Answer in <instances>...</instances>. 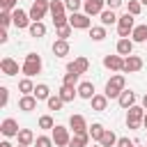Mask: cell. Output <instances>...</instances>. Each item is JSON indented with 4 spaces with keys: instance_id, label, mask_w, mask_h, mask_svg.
<instances>
[{
    "instance_id": "52",
    "label": "cell",
    "mask_w": 147,
    "mask_h": 147,
    "mask_svg": "<svg viewBox=\"0 0 147 147\" xmlns=\"http://www.w3.org/2000/svg\"><path fill=\"white\" fill-rule=\"evenodd\" d=\"M18 147H23V145H18Z\"/></svg>"
},
{
    "instance_id": "42",
    "label": "cell",
    "mask_w": 147,
    "mask_h": 147,
    "mask_svg": "<svg viewBox=\"0 0 147 147\" xmlns=\"http://www.w3.org/2000/svg\"><path fill=\"white\" fill-rule=\"evenodd\" d=\"M0 23H2V28L11 25V23H14V21H11V11H2V14H0Z\"/></svg>"
},
{
    "instance_id": "10",
    "label": "cell",
    "mask_w": 147,
    "mask_h": 147,
    "mask_svg": "<svg viewBox=\"0 0 147 147\" xmlns=\"http://www.w3.org/2000/svg\"><path fill=\"white\" fill-rule=\"evenodd\" d=\"M11 21H14V25H16L18 30H23V28H30V25H32V23H30V21H32V18H30V14H25L23 9H14V11H11Z\"/></svg>"
},
{
    "instance_id": "44",
    "label": "cell",
    "mask_w": 147,
    "mask_h": 147,
    "mask_svg": "<svg viewBox=\"0 0 147 147\" xmlns=\"http://www.w3.org/2000/svg\"><path fill=\"white\" fill-rule=\"evenodd\" d=\"M124 5V0H106V7L108 9H117V7H122Z\"/></svg>"
},
{
    "instance_id": "24",
    "label": "cell",
    "mask_w": 147,
    "mask_h": 147,
    "mask_svg": "<svg viewBox=\"0 0 147 147\" xmlns=\"http://www.w3.org/2000/svg\"><path fill=\"white\" fill-rule=\"evenodd\" d=\"M90 145V133H74L69 140V147H87Z\"/></svg>"
},
{
    "instance_id": "29",
    "label": "cell",
    "mask_w": 147,
    "mask_h": 147,
    "mask_svg": "<svg viewBox=\"0 0 147 147\" xmlns=\"http://www.w3.org/2000/svg\"><path fill=\"white\" fill-rule=\"evenodd\" d=\"M48 96H51L48 85H46V83H39V85L34 87V99H37V101H48Z\"/></svg>"
},
{
    "instance_id": "6",
    "label": "cell",
    "mask_w": 147,
    "mask_h": 147,
    "mask_svg": "<svg viewBox=\"0 0 147 147\" xmlns=\"http://www.w3.org/2000/svg\"><path fill=\"white\" fill-rule=\"evenodd\" d=\"M48 9H51V0H34L28 14H30L32 23H37V21H41V18L46 16V11H48Z\"/></svg>"
},
{
    "instance_id": "21",
    "label": "cell",
    "mask_w": 147,
    "mask_h": 147,
    "mask_svg": "<svg viewBox=\"0 0 147 147\" xmlns=\"http://www.w3.org/2000/svg\"><path fill=\"white\" fill-rule=\"evenodd\" d=\"M131 53H133V41H131V39H119V41H117V55L129 57Z\"/></svg>"
},
{
    "instance_id": "49",
    "label": "cell",
    "mask_w": 147,
    "mask_h": 147,
    "mask_svg": "<svg viewBox=\"0 0 147 147\" xmlns=\"http://www.w3.org/2000/svg\"><path fill=\"white\" fill-rule=\"evenodd\" d=\"M142 126L147 129V113H145V119H142Z\"/></svg>"
},
{
    "instance_id": "46",
    "label": "cell",
    "mask_w": 147,
    "mask_h": 147,
    "mask_svg": "<svg viewBox=\"0 0 147 147\" xmlns=\"http://www.w3.org/2000/svg\"><path fill=\"white\" fill-rule=\"evenodd\" d=\"M7 39H9V34H7V30L2 28V30H0V44H5Z\"/></svg>"
},
{
    "instance_id": "18",
    "label": "cell",
    "mask_w": 147,
    "mask_h": 147,
    "mask_svg": "<svg viewBox=\"0 0 147 147\" xmlns=\"http://www.w3.org/2000/svg\"><path fill=\"white\" fill-rule=\"evenodd\" d=\"M18 108H21L23 113L34 110V108H37V99H34V94H23V96H21V101H18Z\"/></svg>"
},
{
    "instance_id": "9",
    "label": "cell",
    "mask_w": 147,
    "mask_h": 147,
    "mask_svg": "<svg viewBox=\"0 0 147 147\" xmlns=\"http://www.w3.org/2000/svg\"><path fill=\"white\" fill-rule=\"evenodd\" d=\"M69 129L74 133H90V126H87V122H85L83 115H71L69 117Z\"/></svg>"
},
{
    "instance_id": "8",
    "label": "cell",
    "mask_w": 147,
    "mask_h": 147,
    "mask_svg": "<svg viewBox=\"0 0 147 147\" xmlns=\"http://www.w3.org/2000/svg\"><path fill=\"white\" fill-rule=\"evenodd\" d=\"M69 25H71L74 30H90L92 21H90V16H87V14L76 11V14H71V16H69Z\"/></svg>"
},
{
    "instance_id": "54",
    "label": "cell",
    "mask_w": 147,
    "mask_h": 147,
    "mask_svg": "<svg viewBox=\"0 0 147 147\" xmlns=\"http://www.w3.org/2000/svg\"><path fill=\"white\" fill-rule=\"evenodd\" d=\"M133 147H136V145H133Z\"/></svg>"
},
{
    "instance_id": "27",
    "label": "cell",
    "mask_w": 147,
    "mask_h": 147,
    "mask_svg": "<svg viewBox=\"0 0 147 147\" xmlns=\"http://www.w3.org/2000/svg\"><path fill=\"white\" fill-rule=\"evenodd\" d=\"M106 108H108V96H106V94H94V96H92V110L101 113V110H106Z\"/></svg>"
},
{
    "instance_id": "17",
    "label": "cell",
    "mask_w": 147,
    "mask_h": 147,
    "mask_svg": "<svg viewBox=\"0 0 147 147\" xmlns=\"http://www.w3.org/2000/svg\"><path fill=\"white\" fill-rule=\"evenodd\" d=\"M131 41H133V44H145V41H147V23L133 28V32H131Z\"/></svg>"
},
{
    "instance_id": "40",
    "label": "cell",
    "mask_w": 147,
    "mask_h": 147,
    "mask_svg": "<svg viewBox=\"0 0 147 147\" xmlns=\"http://www.w3.org/2000/svg\"><path fill=\"white\" fill-rule=\"evenodd\" d=\"M34 147H53V138H48V136H39V138L34 140Z\"/></svg>"
},
{
    "instance_id": "25",
    "label": "cell",
    "mask_w": 147,
    "mask_h": 147,
    "mask_svg": "<svg viewBox=\"0 0 147 147\" xmlns=\"http://www.w3.org/2000/svg\"><path fill=\"white\" fill-rule=\"evenodd\" d=\"M99 16H101V25H103V28H106V25H113V23L119 21V16L115 14V9H103Z\"/></svg>"
},
{
    "instance_id": "5",
    "label": "cell",
    "mask_w": 147,
    "mask_h": 147,
    "mask_svg": "<svg viewBox=\"0 0 147 147\" xmlns=\"http://www.w3.org/2000/svg\"><path fill=\"white\" fill-rule=\"evenodd\" d=\"M142 119H145V108L142 106H131L126 110V126L129 129H140Z\"/></svg>"
},
{
    "instance_id": "33",
    "label": "cell",
    "mask_w": 147,
    "mask_h": 147,
    "mask_svg": "<svg viewBox=\"0 0 147 147\" xmlns=\"http://www.w3.org/2000/svg\"><path fill=\"white\" fill-rule=\"evenodd\" d=\"M103 133H106V129H103V126H101L99 122H94V124L90 126V136H92V140H96V142H99Z\"/></svg>"
},
{
    "instance_id": "19",
    "label": "cell",
    "mask_w": 147,
    "mask_h": 147,
    "mask_svg": "<svg viewBox=\"0 0 147 147\" xmlns=\"http://www.w3.org/2000/svg\"><path fill=\"white\" fill-rule=\"evenodd\" d=\"M117 103L122 106V108H131V106H136V94L131 92V90H124L122 94H119V99H117Z\"/></svg>"
},
{
    "instance_id": "35",
    "label": "cell",
    "mask_w": 147,
    "mask_h": 147,
    "mask_svg": "<svg viewBox=\"0 0 147 147\" xmlns=\"http://www.w3.org/2000/svg\"><path fill=\"white\" fill-rule=\"evenodd\" d=\"M46 103H48V110H60V108L64 106V101L60 99V94H55V96H48V101H46Z\"/></svg>"
},
{
    "instance_id": "13",
    "label": "cell",
    "mask_w": 147,
    "mask_h": 147,
    "mask_svg": "<svg viewBox=\"0 0 147 147\" xmlns=\"http://www.w3.org/2000/svg\"><path fill=\"white\" fill-rule=\"evenodd\" d=\"M103 67L110 71H122L124 69V57L122 55H106L103 57Z\"/></svg>"
},
{
    "instance_id": "7",
    "label": "cell",
    "mask_w": 147,
    "mask_h": 147,
    "mask_svg": "<svg viewBox=\"0 0 147 147\" xmlns=\"http://www.w3.org/2000/svg\"><path fill=\"white\" fill-rule=\"evenodd\" d=\"M69 140H71L69 129L55 124V129H53V142H55V147H69Z\"/></svg>"
},
{
    "instance_id": "2",
    "label": "cell",
    "mask_w": 147,
    "mask_h": 147,
    "mask_svg": "<svg viewBox=\"0 0 147 147\" xmlns=\"http://www.w3.org/2000/svg\"><path fill=\"white\" fill-rule=\"evenodd\" d=\"M64 0H51V16H53V23L55 28H62V25H69V18L64 14Z\"/></svg>"
},
{
    "instance_id": "12",
    "label": "cell",
    "mask_w": 147,
    "mask_h": 147,
    "mask_svg": "<svg viewBox=\"0 0 147 147\" xmlns=\"http://www.w3.org/2000/svg\"><path fill=\"white\" fill-rule=\"evenodd\" d=\"M87 69H90V62H87V57H83V55H80V57H76L74 62H69V64H67V71L78 74V76H80V74H85Z\"/></svg>"
},
{
    "instance_id": "37",
    "label": "cell",
    "mask_w": 147,
    "mask_h": 147,
    "mask_svg": "<svg viewBox=\"0 0 147 147\" xmlns=\"http://www.w3.org/2000/svg\"><path fill=\"white\" fill-rule=\"evenodd\" d=\"M39 129H55V122L51 115H41L39 117Z\"/></svg>"
},
{
    "instance_id": "45",
    "label": "cell",
    "mask_w": 147,
    "mask_h": 147,
    "mask_svg": "<svg viewBox=\"0 0 147 147\" xmlns=\"http://www.w3.org/2000/svg\"><path fill=\"white\" fill-rule=\"evenodd\" d=\"M117 147H133V142H131L129 138H119V140H117Z\"/></svg>"
},
{
    "instance_id": "41",
    "label": "cell",
    "mask_w": 147,
    "mask_h": 147,
    "mask_svg": "<svg viewBox=\"0 0 147 147\" xmlns=\"http://www.w3.org/2000/svg\"><path fill=\"white\" fill-rule=\"evenodd\" d=\"M16 2H18V0H0L2 11H14V9H18V7H16Z\"/></svg>"
},
{
    "instance_id": "32",
    "label": "cell",
    "mask_w": 147,
    "mask_h": 147,
    "mask_svg": "<svg viewBox=\"0 0 147 147\" xmlns=\"http://www.w3.org/2000/svg\"><path fill=\"white\" fill-rule=\"evenodd\" d=\"M90 37H92L94 41H103V39H106V28H103V25H94V28H90Z\"/></svg>"
},
{
    "instance_id": "39",
    "label": "cell",
    "mask_w": 147,
    "mask_h": 147,
    "mask_svg": "<svg viewBox=\"0 0 147 147\" xmlns=\"http://www.w3.org/2000/svg\"><path fill=\"white\" fill-rule=\"evenodd\" d=\"M80 5H83V0H64V7H67L71 14H76V11L80 9Z\"/></svg>"
},
{
    "instance_id": "50",
    "label": "cell",
    "mask_w": 147,
    "mask_h": 147,
    "mask_svg": "<svg viewBox=\"0 0 147 147\" xmlns=\"http://www.w3.org/2000/svg\"><path fill=\"white\" fill-rule=\"evenodd\" d=\"M92 147H101V145H99V142H96V145H92Z\"/></svg>"
},
{
    "instance_id": "16",
    "label": "cell",
    "mask_w": 147,
    "mask_h": 147,
    "mask_svg": "<svg viewBox=\"0 0 147 147\" xmlns=\"http://www.w3.org/2000/svg\"><path fill=\"white\" fill-rule=\"evenodd\" d=\"M0 71H2L5 76H16V74H18V62L11 60V57H2V60H0Z\"/></svg>"
},
{
    "instance_id": "26",
    "label": "cell",
    "mask_w": 147,
    "mask_h": 147,
    "mask_svg": "<svg viewBox=\"0 0 147 147\" xmlns=\"http://www.w3.org/2000/svg\"><path fill=\"white\" fill-rule=\"evenodd\" d=\"M78 96H80V99L92 101V96H94V85H92V83H87V80H85V83H80V85H78Z\"/></svg>"
},
{
    "instance_id": "3",
    "label": "cell",
    "mask_w": 147,
    "mask_h": 147,
    "mask_svg": "<svg viewBox=\"0 0 147 147\" xmlns=\"http://www.w3.org/2000/svg\"><path fill=\"white\" fill-rule=\"evenodd\" d=\"M23 74L25 78H32L37 74H41V57L37 53H28L25 60H23Z\"/></svg>"
},
{
    "instance_id": "11",
    "label": "cell",
    "mask_w": 147,
    "mask_h": 147,
    "mask_svg": "<svg viewBox=\"0 0 147 147\" xmlns=\"http://www.w3.org/2000/svg\"><path fill=\"white\" fill-rule=\"evenodd\" d=\"M142 69V57H138V55H129V57H124V74H136V71H140Z\"/></svg>"
},
{
    "instance_id": "14",
    "label": "cell",
    "mask_w": 147,
    "mask_h": 147,
    "mask_svg": "<svg viewBox=\"0 0 147 147\" xmlns=\"http://www.w3.org/2000/svg\"><path fill=\"white\" fill-rule=\"evenodd\" d=\"M0 131H2V136H7V138H11V136H18V122L16 119H11V117H7V119H2V124H0Z\"/></svg>"
},
{
    "instance_id": "20",
    "label": "cell",
    "mask_w": 147,
    "mask_h": 147,
    "mask_svg": "<svg viewBox=\"0 0 147 147\" xmlns=\"http://www.w3.org/2000/svg\"><path fill=\"white\" fill-rule=\"evenodd\" d=\"M53 55H55V57H64V55H69V41H64V39H55V44H53Z\"/></svg>"
},
{
    "instance_id": "34",
    "label": "cell",
    "mask_w": 147,
    "mask_h": 147,
    "mask_svg": "<svg viewBox=\"0 0 147 147\" xmlns=\"http://www.w3.org/2000/svg\"><path fill=\"white\" fill-rule=\"evenodd\" d=\"M140 9H142V2H140V0H129L126 11H129L131 16H138V14H140Z\"/></svg>"
},
{
    "instance_id": "36",
    "label": "cell",
    "mask_w": 147,
    "mask_h": 147,
    "mask_svg": "<svg viewBox=\"0 0 147 147\" xmlns=\"http://www.w3.org/2000/svg\"><path fill=\"white\" fill-rule=\"evenodd\" d=\"M78 74H71V71H67L64 74V78H62V85H71V87H76V83H78Z\"/></svg>"
},
{
    "instance_id": "47",
    "label": "cell",
    "mask_w": 147,
    "mask_h": 147,
    "mask_svg": "<svg viewBox=\"0 0 147 147\" xmlns=\"http://www.w3.org/2000/svg\"><path fill=\"white\" fill-rule=\"evenodd\" d=\"M142 108H145V110H147V94H145V96H142Z\"/></svg>"
},
{
    "instance_id": "43",
    "label": "cell",
    "mask_w": 147,
    "mask_h": 147,
    "mask_svg": "<svg viewBox=\"0 0 147 147\" xmlns=\"http://www.w3.org/2000/svg\"><path fill=\"white\" fill-rule=\"evenodd\" d=\"M7 101H9V90L7 87H0V103H2V108L7 106Z\"/></svg>"
},
{
    "instance_id": "23",
    "label": "cell",
    "mask_w": 147,
    "mask_h": 147,
    "mask_svg": "<svg viewBox=\"0 0 147 147\" xmlns=\"http://www.w3.org/2000/svg\"><path fill=\"white\" fill-rule=\"evenodd\" d=\"M16 138H18V145H23V147H30V145L37 140V138H34V133H32L30 129H21Z\"/></svg>"
},
{
    "instance_id": "28",
    "label": "cell",
    "mask_w": 147,
    "mask_h": 147,
    "mask_svg": "<svg viewBox=\"0 0 147 147\" xmlns=\"http://www.w3.org/2000/svg\"><path fill=\"white\" fill-rule=\"evenodd\" d=\"M117 140H119V138H117V136H115L110 129H106V133L101 136L99 145H101V147H115V145H117Z\"/></svg>"
},
{
    "instance_id": "1",
    "label": "cell",
    "mask_w": 147,
    "mask_h": 147,
    "mask_svg": "<svg viewBox=\"0 0 147 147\" xmlns=\"http://www.w3.org/2000/svg\"><path fill=\"white\" fill-rule=\"evenodd\" d=\"M124 85H126L124 76H122V74H117V76H113V78L106 83V92H103V94H106L108 99H119V94L126 90Z\"/></svg>"
},
{
    "instance_id": "22",
    "label": "cell",
    "mask_w": 147,
    "mask_h": 147,
    "mask_svg": "<svg viewBox=\"0 0 147 147\" xmlns=\"http://www.w3.org/2000/svg\"><path fill=\"white\" fill-rule=\"evenodd\" d=\"M57 94H60V99L67 103V101H74V99H76V94H78V87H71V85H62Z\"/></svg>"
},
{
    "instance_id": "48",
    "label": "cell",
    "mask_w": 147,
    "mask_h": 147,
    "mask_svg": "<svg viewBox=\"0 0 147 147\" xmlns=\"http://www.w3.org/2000/svg\"><path fill=\"white\" fill-rule=\"evenodd\" d=\"M0 147H11V145H9L7 140H5V142H0Z\"/></svg>"
},
{
    "instance_id": "15",
    "label": "cell",
    "mask_w": 147,
    "mask_h": 147,
    "mask_svg": "<svg viewBox=\"0 0 147 147\" xmlns=\"http://www.w3.org/2000/svg\"><path fill=\"white\" fill-rule=\"evenodd\" d=\"M103 5H106V0H85L83 2V9H85L87 16H96V14L103 11Z\"/></svg>"
},
{
    "instance_id": "51",
    "label": "cell",
    "mask_w": 147,
    "mask_h": 147,
    "mask_svg": "<svg viewBox=\"0 0 147 147\" xmlns=\"http://www.w3.org/2000/svg\"><path fill=\"white\" fill-rule=\"evenodd\" d=\"M140 2H142V5H147V0H140Z\"/></svg>"
},
{
    "instance_id": "4",
    "label": "cell",
    "mask_w": 147,
    "mask_h": 147,
    "mask_svg": "<svg viewBox=\"0 0 147 147\" xmlns=\"http://www.w3.org/2000/svg\"><path fill=\"white\" fill-rule=\"evenodd\" d=\"M133 28H136V21H133V16L126 11V14H122L119 16V21H117V32H119V39H129L131 37V32H133Z\"/></svg>"
},
{
    "instance_id": "38",
    "label": "cell",
    "mask_w": 147,
    "mask_h": 147,
    "mask_svg": "<svg viewBox=\"0 0 147 147\" xmlns=\"http://www.w3.org/2000/svg\"><path fill=\"white\" fill-rule=\"evenodd\" d=\"M55 30H57V39H64V41H67V39L71 37V30H74V28H71V25H62V28H55Z\"/></svg>"
},
{
    "instance_id": "30",
    "label": "cell",
    "mask_w": 147,
    "mask_h": 147,
    "mask_svg": "<svg viewBox=\"0 0 147 147\" xmlns=\"http://www.w3.org/2000/svg\"><path fill=\"white\" fill-rule=\"evenodd\" d=\"M28 30H30V37H37V39L46 34V25H44L41 21H37V23H32V25H30Z\"/></svg>"
},
{
    "instance_id": "31",
    "label": "cell",
    "mask_w": 147,
    "mask_h": 147,
    "mask_svg": "<svg viewBox=\"0 0 147 147\" xmlns=\"http://www.w3.org/2000/svg\"><path fill=\"white\" fill-rule=\"evenodd\" d=\"M34 83H32V78H23V80H18V90L23 92V94H34Z\"/></svg>"
},
{
    "instance_id": "53",
    "label": "cell",
    "mask_w": 147,
    "mask_h": 147,
    "mask_svg": "<svg viewBox=\"0 0 147 147\" xmlns=\"http://www.w3.org/2000/svg\"><path fill=\"white\" fill-rule=\"evenodd\" d=\"M83 2H85V0H83Z\"/></svg>"
}]
</instances>
